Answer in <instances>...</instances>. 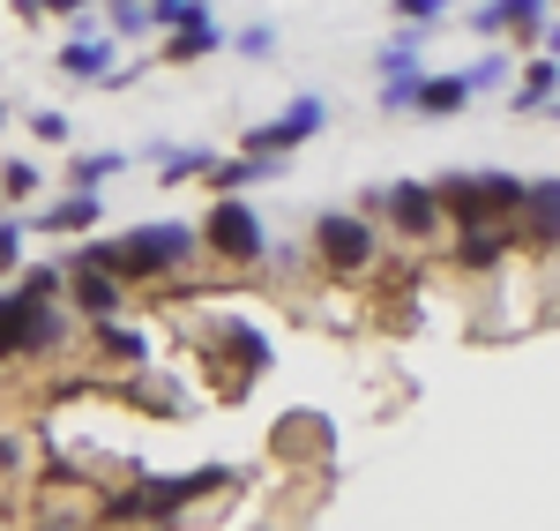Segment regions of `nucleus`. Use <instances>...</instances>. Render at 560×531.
Instances as JSON below:
<instances>
[{"label":"nucleus","mask_w":560,"mask_h":531,"mask_svg":"<svg viewBox=\"0 0 560 531\" xmlns=\"http://www.w3.org/2000/svg\"><path fill=\"white\" fill-rule=\"evenodd\" d=\"M202 255V232L195 224H135L128 240H120V263H113V277H173V269H187Z\"/></svg>","instance_id":"1"},{"label":"nucleus","mask_w":560,"mask_h":531,"mask_svg":"<svg viewBox=\"0 0 560 531\" xmlns=\"http://www.w3.org/2000/svg\"><path fill=\"white\" fill-rule=\"evenodd\" d=\"M195 232H202V255H217V263H232V269L261 263V247H269L261 218L240 203V195H210V218L195 224Z\"/></svg>","instance_id":"2"},{"label":"nucleus","mask_w":560,"mask_h":531,"mask_svg":"<svg viewBox=\"0 0 560 531\" xmlns=\"http://www.w3.org/2000/svg\"><path fill=\"white\" fill-rule=\"evenodd\" d=\"M523 187L530 180H509V173H478V180H441V210L456 224H501L523 210Z\"/></svg>","instance_id":"3"},{"label":"nucleus","mask_w":560,"mask_h":531,"mask_svg":"<svg viewBox=\"0 0 560 531\" xmlns=\"http://www.w3.org/2000/svg\"><path fill=\"white\" fill-rule=\"evenodd\" d=\"M60 345V314L52 300H23V292H0V359H38Z\"/></svg>","instance_id":"4"},{"label":"nucleus","mask_w":560,"mask_h":531,"mask_svg":"<svg viewBox=\"0 0 560 531\" xmlns=\"http://www.w3.org/2000/svg\"><path fill=\"white\" fill-rule=\"evenodd\" d=\"M374 247L382 240H374V224L359 218V210H322L314 218V255L337 269V277H359V269L374 263Z\"/></svg>","instance_id":"5"},{"label":"nucleus","mask_w":560,"mask_h":531,"mask_svg":"<svg viewBox=\"0 0 560 531\" xmlns=\"http://www.w3.org/2000/svg\"><path fill=\"white\" fill-rule=\"evenodd\" d=\"M366 210H382V218H396V232L427 240L433 224H441V195L419 187V180H396V187H374V195H366Z\"/></svg>","instance_id":"6"},{"label":"nucleus","mask_w":560,"mask_h":531,"mask_svg":"<svg viewBox=\"0 0 560 531\" xmlns=\"http://www.w3.org/2000/svg\"><path fill=\"white\" fill-rule=\"evenodd\" d=\"M314 128H322V97H300L292 113H277V120L247 128V150H261V158H284V150H300Z\"/></svg>","instance_id":"7"},{"label":"nucleus","mask_w":560,"mask_h":531,"mask_svg":"<svg viewBox=\"0 0 560 531\" xmlns=\"http://www.w3.org/2000/svg\"><path fill=\"white\" fill-rule=\"evenodd\" d=\"M60 269H68V292H75V308L90 322H113L120 314V277L113 269H90V263H60Z\"/></svg>","instance_id":"8"},{"label":"nucleus","mask_w":560,"mask_h":531,"mask_svg":"<svg viewBox=\"0 0 560 531\" xmlns=\"http://www.w3.org/2000/svg\"><path fill=\"white\" fill-rule=\"evenodd\" d=\"M509 247H516V224L509 218L501 224H456V263L464 269H493Z\"/></svg>","instance_id":"9"},{"label":"nucleus","mask_w":560,"mask_h":531,"mask_svg":"<svg viewBox=\"0 0 560 531\" xmlns=\"http://www.w3.org/2000/svg\"><path fill=\"white\" fill-rule=\"evenodd\" d=\"M105 68H113V38L105 31H75L60 45V76L68 83H105Z\"/></svg>","instance_id":"10"},{"label":"nucleus","mask_w":560,"mask_h":531,"mask_svg":"<svg viewBox=\"0 0 560 531\" xmlns=\"http://www.w3.org/2000/svg\"><path fill=\"white\" fill-rule=\"evenodd\" d=\"M419 83H427V76H419V53H411V38L388 45V53H382V105H388V113L419 105Z\"/></svg>","instance_id":"11"},{"label":"nucleus","mask_w":560,"mask_h":531,"mask_svg":"<svg viewBox=\"0 0 560 531\" xmlns=\"http://www.w3.org/2000/svg\"><path fill=\"white\" fill-rule=\"evenodd\" d=\"M516 218H523V232H530L538 247H560V180H530Z\"/></svg>","instance_id":"12"},{"label":"nucleus","mask_w":560,"mask_h":531,"mask_svg":"<svg viewBox=\"0 0 560 531\" xmlns=\"http://www.w3.org/2000/svg\"><path fill=\"white\" fill-rule=\"evenodd\" d=\"M478 31H516L530 45L546 31V0H493V8H478Z\"/></svg>","instance_id":"13"},{"label":"nucleus","mask_w":560,"mask_h":531,"mask_svg":"<svg viewBox=\"0 0 560 531\" xmlns=\"http://www.w3.org/2000/svg\"><path fill=\"white\" fill-rule=\"evenodd\" d=\"M90 224H97V187H75L52 210H38V232H90Z\"/></svg>","instance_id":"14"},{"label":"nucleus","mask_w":560,"mask_h":531,"mask_svg":"<svg viewBox=\"0 0 560 531\" xmlns=\"http://www.w3.org/2000/svg\"><path fill=\"white\" fill-rule=\"evenodd\" d=\"M217 45H224V31H217V23H195V31H173L158 60H165V68H187V60H202V53H217Z\"/></svg>","instance_id":"15"},{"label":"nucleus","mask_w":560,"mask_h":531,"mask_svg":"<svg viewBox=\"0 0 560 531\" xmlns=\"http://www.w3.org/2000/svg\"><path fill=\"white\" fill-rule=\"evenodd\" d=\"M471 105V76H433L419 83V113H464Z\"/></svg>","instance_id":"16"},{"label":"nucleus","mask_w":560,"mask_h":531,"mask_svg":"<svg viewBox=\"0 0 560 531\" xmlns=\"http://www.w3.org/2000/svg\"><path fill=\"white\" fill-rule=\"evenodd\" d=\"M546 97H560V60H553V53L523 60V90H516V105H546Z\"/></svg>","instance_id":"17"},{"label":"nucleus","mask_w":560,"mask_h":531,"mask_svg":"<svg viewBox=\"0 0 560 531\" xmlns=\"http://www.w3.org/2000/svg\"><path fill=\"white\" fill-rule=\"evenodd\" d=\"M15 292H23V300H60V292H68V269L60 263H23L15 269Z\"/></svg>","instance_id":"18"},{"label":"nucleus","mask_w":560,"mask_h":531,"mask_svg":"<svg viewBox=\"0 0 560 531\" xmlns=\"http://www.w3.org/2000/svg\"><path fill=\"white\" fill-rule=\"evenodd\" d=\"M150 23H165V31H195V23H217V15H210V0H158Z\"/></svg>","instance_id":"19"},{"label":"nucleus","mask_w":560,"mask_h":531,"mask_svg":"<svg viewBox=\"0 0 560 531\" xmlns=\"http://www.w3.org/2000/svg\"><path fill=\"white\" fill-rule=\"evenodd\" d=\"M38 187H45V180H38L31 158H8V165H0V203H31Z\"/></svg>","instance_id":"20"},{"label":"nucleus","mask_w":560,"mask_h":531,"mask_svg":"<svg viewBox=\"0 0 560 531\" xmlns=\"http://www.w3.org/2000/svg\"><path fill=\"white\" fill-rule=\"evenodd\" d=\"M97 330V353H113V359H150V345L135 337V330H120V322H90Z\"/></svg>","instance_id":"21"},{"label":"nucleus","mask_w":560,"mask_h":531,"mask_svg":"<svg viewBox=\"0 0 560 531\" xmlns=\"http://www.w3.org/2000/svg\"><path fill=\"white\" fill-rule=\"evenodd\" d=\"M113 173H120V158H113V150H83V158L68 165V180H75V187H97V180H113Z\"/></svg>","instance_id":"22"},{"label":"nucleus","mask_w":560,"mask_h":531,"mask_svg":"<svg viewBox=\"0 0 560 531\" xmlns=\"http://www.w3.org/2000/svg\"><path fill=\"white\" fill-rule=\"evenodd\" d=\"M83 8H90V0H15V15H23V23H45V15H68V23H83Z\"/></svg>","instance_id":"23"},{"label":"nucleus","mask_w":560,"mask_h":531,"mask_svg":"<svg viewBox=\"0 0 560 531\" xmlns=\"http://www.w3.org/2000/svg\"><path fill=\"white\" fill-rule=\"evenodd\" d=\"M105 8H113V31L120 38H142L150 31V0H105Z\"/></svg>","instance_id":"24"},{"label":"nucleus","mask_w":560,"mask_h":531,"mask_svg":"<svg viewBox=\"0 0 560 531\" xmlns=\"http://www.w3.org/2000/svg\"><path fill=\"white\" fill-rule=\"evenodd\" d=\"M158 165H165V180H195V173H210V150H165Z\"/></svg>","instance_id":"25"},{"label":"nucleus","mask_w":560,"mask_h":531,"mask_svg":"<svg viewBox=\"0 0 560 531\" xmlns=\"http://www.w3.org/2000/svg\"><path fill=\"white\" fill-rule=\"evenodd\" d=\"M8 269H23V224L0 218V277H8Z\"/></svg>","instance_id":"26"},{"label":"nucleus","mask_w":560,"mask_h":531,"mask_svg":"<svg viewBox=\"0 0 560 531\" xmlns=\"http://www.w3.org/2000/svg\"><path fill=\"white\" fill-rule=\"evenodd\" d=\"M240 53H247V60H269V53H277V31H269V23L240 31Z\"/></svg>","instance_id":"27"},{"label":"nucleus","mask_w":560,"mask_h":531,"mask_svg":"<svg viewBox=\"0 0 560 531\" xmlns=\"http://www.w3.org/2000/svg\"><path fill=\"white\" fill-rule=\"evenodd\" d=\"M31 128H38V142H68V135H75V128H68V113H38Z\"/></svg>","instance_id":"28"},{"label":"nucleus","mask_w":560,"mask_h":531,"mask_svg":"<svg viewBox=\"0 0 560 531\" xmlns=\"http://www.w3.org/2000/svg\"><path fill=\"white\" fill-rule=\"evenodd\" d=\"M501 76H509V60L493 53V60H478V68H471V90H493V83H501Z\"/></svg>","instance_id":"29"},{"label":"nucleus","mask_w":560,"mask_h":531,"mask_svg":"<svg viewBox=\"0 0 560 531\" xmlns=\"http://www.w3.org/2000/svg\"><path fill=\"white\" fill-rule=\"evenodd\" d=\"M396 15H404V23H433V15H441V0H396Z\"/></svg>","instance_id":"30"},{"label":"nucleus","mask_w":560,"mask_h":531,"mask_svg":"<svg viewBox=\"0 0 560 531\" xmlns=\"http://www.w3.org/2000/svg\"><path fill=\"white\" fill-rule=\"evenodd\" d=\"M38 531H68V524H38Z\"/></svg>","instance_id":"31"},{"label":"nucleus","mask_w":560,"mask_h":531,"mask_svg":"<svg viewBox=\"0 0 560 531\" xmlns=\"http://www.w3.org/2000/svg\"><path fill=\"white\" fill-rule=\"evenodd\" d=\"M546 105H553V113H560V97H546Z\"/></svg>","instance_id":"32"},{"label":"nucleus","mask_w":560,"mask_h":531,"mask_svg":"<svg viewBox=\"0 0 560 531\" xmlns=\"http://www.w3.org/2000/svg\"><path fill=\"white\" fill-rule=\"evenodd\" d=\"M150 8H158V0H150Z\"/></svg>","instance_id":"33"}]
</instances>
